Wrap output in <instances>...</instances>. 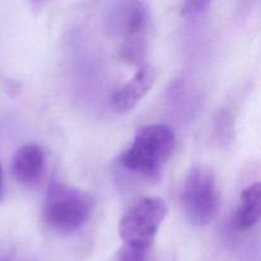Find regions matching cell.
Instances as JSON below:
<instances>
[{"label": "cell", "mask_w": 261, "mask_h": 261, "mask_svg": "<svg viewBox=\"0 0 261 261\" xmlns=\"http://www.w3.org/2000/svg\"><path fill=\"white\" fill-rule=\"evenodd\" d=\"M176 144L175 133L163 124L147 125L135 134L120 162L127 171L157 181Z\"/></svg>", "instance_id": "obj_1"}, {"label": "cell", "mask_w": 261, "mask_h": 261, "mask_svg": "<svg viewBox=\"0 0 261 261\" xmlns=\"http://www.w3.org/2000/svg\"><path fill=\"white\" fill-rule=\"evenodd\" d=\"M93 199L89 194L64 184L54 182L48 188L42 208L45 223L59 233H73L91 217Z\"/></svg>", "instance_id": "obj_2"}, {"label": "cell", "mask_w": 261, "mask_h": 261, "mask_svg": "<svg viewBox=\"0 0 261 261\" xmlns=\"http://www.w3.org/2000/svg\"><path fill=\"white\" fill-rule=\"evenodd\" d=\"M182 205L189 222L196 227L208 226L219 206L216 175L206 166H195L186 176Z\"/></svg>", "instance_id": "obj_3"}, {"label": "cell", "mask_w": 261, "mask_h": 261, "mask_svg": "<svg viewBox=\"0 0 261 261\" xmlns=\"http://www.w3.org/2000/svg\"><path fill=\"white\" fill-rule=\"evenodd\" d=\"M115 30L122 37L120 56L129 64L139 65L145 58L148 35L150 31L149 8L143 2H130L119 5L115 14Z\"/></svg>", "instance_id": "obj_4"}, {"label": "cell", "mask_w": 261, "mask_h": 261, "mask_svg": "<svg viewBox=\"0 0 261 261\" xmlns=\"http://www.w3.org/2000/svg\"><path fill=\"white\" fill-rule=\"evenodd\" d=\"M167 216V205L161 198H143L122 216L119 233L122 245L152 247L153 241Z\"/></svg>", "instance_id": "obj_5"}, {"label": "cell", "mask_w": 261, "mask_h": 261, "mask_svg": "<svg viewBox=\"0 0 261 261\" xmlns=\"http://www.w3.org/2000/svg\"><path fill=\"white\" fill-rule=\"evenodd\" d=\"M155 81V71L150 66H139L137 73L132 79L122 84L120 88L114 92L111 98V105L116 112L132 111L145 94L150 91Z\"/></svg>", "instance_id": "obj_6"}, {"label": "cell", "mask_w": 261, "mask_h": 261, "mask_svg": "<svg viewBox=\"0 0 261 261\" xmlns=\"http://www.w3.org/2000/svg\"><path fill=\"white\" fill-rule=\"evenodd\" d=\"M45 170V152L37 144H25L15 152L12 161V173L15 180L25 186L33 185Z\"/></svg>", "instance_id": "obj_7"}, {"label": "cell", "mask_w": 261, "mask_h": 261, "mask_svg": "<svg viewBox=\"0 0 261 261\" xmlns=\"http://www.w3.org/2000/svg\"><path fill=\"white\" fill-rule=\"evenodd\" d=\"M261 209V186L260 182H254L247 186L240 196L234 223L241 231L252 228L259 222Z\"/></svg>", "instance_id": "obj_8"}, {"label": "cell", "mask_w": 261, "mask_h": 261, "mask_svg": "<svg viewBox=\"0 0 261 261\" xmlns=\"http://www.w3.org/2000/svg\"><path fill=\"white\" fill-rule=\"evenodd\" d=\"M148 255H149V249L122 245L117 251L115 261H147Z\"/></svg>", "instance_id": "obj_9"}, {"label": "cell", "mask_w": 261, "mask_h": 261, "mask_svg": "<svg viewBox=\"0 0 261 261\" xmlns=\"http://www.w3.org/2000/svg\"><path fill=\"white\" fill-rule=\"evenodd\" d=\"M209 5V2H188L184 4L182 14L184 15H195L203 12Z\"/></svg>", "instance_id": "obj_10"}, {"label": "cell", "mask_w": 261, "mask_h": 261, "mask_svg": "<svg viewBox=\"0 0 261 261\" xmlns=\"http://www.w3.org/2000/svg\"><path fill=\"white\" fill-rule=\"evenodd\" d=\"M2 193H3V171H2V167H0V196H2Z\"/></svg>", "instance_id": "obj_11"}]
</instances>
